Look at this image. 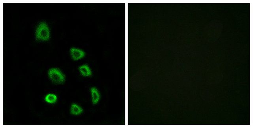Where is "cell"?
I'll list each match as a JSON object with an SVG mask.
<instances>
[{
	"label": "cell",
	"mask_w": 253,
	"mask_h": 128,
	"mask_svg": "<svg viewBox=\"0 0 253 128\" xmlns=\"http://www.w3.org/2000/svg\"><path fill=\"white\" fill-rule=\"evenodd\" d=\"M57 100V97L56 95L50 94L47 95L45 97V100L47 103L53 104L56 103Z\"/></svg>",
	"instance_id": "52a82bcc"
},
{
	"label": "cell",
	"mask_w": 253,
	"mask_h": 128,
	"mask_svg": "<svg viewBox=\"0 0 253 128\" xmlns=\"http://www.w3.org/2000/svg\"><path fill=\"white\" fill-rule=\"evenodd\" d=\"M71 56L74 60H79L83 58L85 56V52L79 49L72 48L70 49Z\"/></svg>",
	"instance_id": "3957f363"
},
{
	"label": "cell",
	"mask_w": 253,
	"mask_h": 128,
	"mask_svg": "<svg viewBox=\"0 0 253 128\" xmlns=\"http://www.w3.org/2000/svg\"><path fill=\"white\" fill-rule=\"evenodd\" d=\"M91 94L92 96V100L93 104H97L99 102L100 99V94L99 90L95 87H93L91 89Z\"/></svg>",
	"instance_id": "277c9868"
},
{
	"label": "cell",
	"mask_w": 253,
	"mask_h": 128,
	"mask_svg": "<svg viewBox=\"0 0 253 128\" xmlns=\"http://www.w3.org/2000/svg\"><path fill=\"white\" fill-rule=\"evenodd\" d=\"M79 70L81 74L84 77H89L92 75V70L87 64H84L80 66L79 67Z\"/></svg>",
	"instance_id": "5b68a950"
},
{
	"label": "cell",
	"mask_w": 253,
	"mask_h": 128,
	"mask_svg": "<svg viewBox=\"0 0 253 128\" xmlns=\"http://www.w3.org/2000/svg\"><path fill=\"white\" fill-rule=\"evenodd\" d=\"M50 35V30L47 24L44 22L40 23L36 30V38L40 41H46L49 40Z\"/></svg>",
	"instance_id": "6da1fadb"
},
{
	"label": "cell",
	"mask_w": 253,
	"mask_h": 128,
	"mask_svg": "<svg viewBox=\"0 0 253 128\" xmlns=\"http://www.w3.org/2000/svg\"><path fill=\"white\" fill-rule=\"evenodd\" d=\"M83 110L81 107L77 104H73L70 108V113L74 115H79L82 113Z\"/></svg>",
	"instance_id": "8992f818"
},
{
	"label": "cell",
	"mask_w": 253,
	"mask_h": 128,
	"mask_svg": "<svg viewBox=\"0 0 253 128\" xmlns=\"http://www.w3.org/2000/svg\"><path fill=\"white\" fill-rule=\"evenodd\" d=\"M48 75L51 80L55 83L61 84L64 82L65 76L58 69L52 68L48 71Z\"/></svg>",
	"instance_id": "7a4b0ae2"
}]
</instances>
